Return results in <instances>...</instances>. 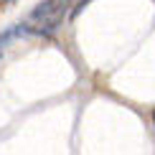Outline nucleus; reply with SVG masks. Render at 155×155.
<instances>
[{
  "mask_svg": "<svg viewBox=\"0 0 155 155\" xmlns=\"http://www.w3.org/2000/svg\"><path fill=\"white\" fill-rule=\"evenodd\" d=\"M69 5H71V0H43V3H38L33 8L31 21H36L38 25H43V28H56V25L64 21Z\"/></svg>",
  "mask_w": 155,
  "mask_h": 155,
  "instance_id": "1",
  "label": "nucleus"
},
{
  "mask_svg": "<svg viewBox=\"0 0 155 155\" xmlns=\"http://www.w3.org/2000/svg\"><path fill=\"white\" fill-rule=\"evenodd\" d=\"M153 122H155V112H153Z\"/></svg>",
  "mask_w": 155,
  "mask_h": 155,
  "instance_id": "2",
  "label": "nucleus"
},
{
  "mask_svg": "<svg viewBox=\"0 0 155 155\" xmlns=\"http://www.w3.org/2000/svg\"><path fill=\"white\" fill-rule=\"evenodd\" d=\"M5 3H13V0H5Z\"/></svg>",
  "mask_w": 155,
  "mask_h": 155,
  "instance_id": "3",
  "label": "nucleus"
}]
</instances>
